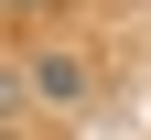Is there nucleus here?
Wrapping results in <instances>:
<instances>
[{
    "instance_id": "nucleus-2",
    "label": "nucleus",
    "mask_w": 151,
    "mask_h": 140,
    "mask_svg": "<svg viewBox=\"0 0 151 140\" xmlns=\"http://www.w3.org/2000/svg\"><path fill=\"white\" fill-rule=\"evenodd\" d=\"M22 108H32L22 97V65H0V140H22Z\"/></svg>"
},
{
    "instance_id": "nucleus-1",
    "label": "nucleus",
    "mask_w": 151,
    "mask_h": 140,
    "mask_svg": "<svg viewBox=\"0 0 151 140\" xmlns=\"http://www.w3.org/2000/svg\"><path fill=\"white\" fill-rule=\"evenodd\" d=\"M22 97L32 108H86V65H76V54H32L22 65Z\"/></svg>"
},
{
    "instance_id": "nucleus-3",
    "label": "nucleus",
    "mask_w": 151,
    "mask_h": 140,
    "mask_svg": "<svg viewBox=\"0 0 151 140\" xmlns=\"http://www.w3.org/2000/svg\"><path fill=\"white\" fill-rule=\"evenodd\" d=\"M0 11H32V0H0Z\"/></svg>"
}]
</instances>
